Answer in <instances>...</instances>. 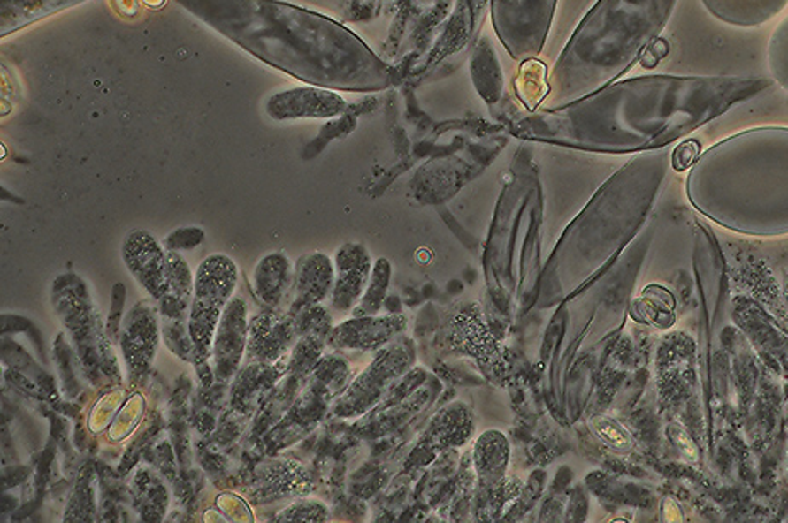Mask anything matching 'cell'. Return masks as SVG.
I'll list each match as a JSON object with an SVG mask.
<instances>
[{
    "mask_svg": "<svg viewBox=\"0 0 788 523\" xmlns=\"http://www.w3.org/2000/svg\"><path fill=\"white\" fill-rule=\"evenodd\" d=\"M591 428L596 433L597 438L615 452H631L635 447V440H633L631 433L624 428L620 421H616L609 416L593 418Z\"/></svg>",
    "mask_w": 788,
    "mask_h": 523,
    "instance_id": "cell-23",
    "label": "cell"
},
{
    "mask_svg": "<svg viewBox=\"0 0 788 523\" xmlns=\"http://www.w3.org/2000/svg\"><path fill=\"white\" fill-rule=\"evenodd\" d=\"M123 306H125V288L123 285L115 286V292H113V304H111V314H110V317H108V334H110V337L113 339V341H117L119 339V333H121V312H123Z\"/></svg>",
    "mask_w": 788,
    "mask_h": 523,
    "instance_id": "cell-28",
    "label": "cell"
},
{
    "mask_svg": "<svg viewBox=\"0 0 788 523\" xmlns=\"http://www.w3.org/2000/svg\"><path fill=\"white\" fill-rule=\"evenodd\" d=\"M403 355L405 353L400 346H393L382 352L352 385L347 398L338 405V413L343 416H352L372 405L381 396L389 381L400 374L402 367L406 363Z\"/></svg>",
    "mask_w": 788,
    "mask_h": 523,
    "instance_id": "cell-12",
    "label": "cell"
},
{
    "mask_svg": "<svg viewBox=\"0 0 788 523\" xmlns=\"http://www.w3.org/2000/svg\"><path fill=\"white\" fill-rule=\"evenodd\" d=\"M248 307L244 300L231 299L220 315L214 336L212 358L214 377L218 382H227L236 372L248 346Z\"/></svg>",
    "mask_w": 788,
    "mask_h": 523,
    "instance_id": "cell-8",
    "label": "cell"
},
{
    "mask_svg": "<svg viewBox=\"0 0 788 523\" xmlns=\"http://www.w3.org/2000/svg\"><path fill=\"white\" fill-rule=\"evenodd\" d=\"M403 328L405 317L402 315L354 317L334 330L332 343L340 348L374 350L394 337Z\"/></svg>",
    "mask_w": 788,
    "mask_h": 523,
    "instance_id": "cell-15",
    "label": "cell"
},
{
    "mask_svg": "<svg viewBox=\"0 0 788 523\" xmlns=\"http://www.w3.org/2000/svg\"><path fill=\"white\" fill-rule=\"evenodd\" d=\"M193 18L263 64L310 86L378 93L394 72L333 19L280 0H176Z\"/></svg>",
    "mask_w": 788,
    "mask_h": 523,
    "instance_id": "cell-2",
    "label": "cell"
},
{
    "mask_svg": "<svg viewBox=\"0 0 788 523\" xmlns=\"http://www.w3.org/2000/svg\"><path fill=\"white\" fill-rule=\"evenodd\" d=\"M558 0H492V23L512 58H538L547 43Z\"/></svg>",
    "mask_w": 788,
    "mask_h": 523,
    "instance_id": "cell-6",
    "label": "cell"
},
{
    "mask_svg": "<svg viewBox=\"0 0 788 523\" xmlns=\"http://www.w3.org/2000/svg\"><path fill=\"white\" fill-rule=\"evenodd\" d=\"M766 79L644 75L611 82L556 108H539L514 123L525 139L589 150L631 152L679 140L761 95Z\"/></svg>",
    "mask_w": 788,
    "mask_h": 523,
    "instance_id": "cell-1",
    "label": "cell"
},
{
    "mask_svg": "<svg viewBox=\"0 0 788 523\" xmlns=\"http://www.w3.org/2000/svg\"><path fill=\"white\" fill-rule=\"evenodd\" d=\"M255 292L264 306L279 309L294 286V275L290 271V262L284 254L272 253L264 256L255 268Z\"/></svg>",
    "mask_w": 788,
    "mask_h": 523,
    "instance_id": "cell-17",
    "label": "cell"
},
{
    "mask_svg": "<svg viewBox=\"0 0 788 523\" xmlns=\"http://www.w3.org/2000/svg\"><path fill=\"white\" fill-rule=\"evenodd\" d=\"M238 285V266L226 254H212L195 273L188 328L196 358L212 355L214 336L220 315Z\"/></svg>",
    "mask_w": 788,
    "mask_h": 523,
    "instance_id": "cell-5",
    "label": "cell"
},
{
    "mask_svg": "<svg viewBox=\"0 0 788 523\" xmlns=\"http://www.w3.org/2000/svg\"><path fill=\"white\" fill-rule=\"evenodd\" d=\"M297 333L295 315H282L279 312H263L249 322L248 360L256 363H270L282 357Z\"/></svg>",
    "mask_w": 788,
    "mask_h": 523,
    "instance_id": "cell-11",
    "label": "cell"
},
{
    "mask_svg": "<svg viewBox=\"0 0 788 523\" xmlns=\"http://www.w3.org/2000/svg\"><path fill=\"white\" fill-rule=\"evenodd\" d=\"M141 2H143L145 5H149V7H152V9H159V7H163L166 4V0H141Z\"/></svg>",
    "mask_w": 788,
    "mask_h": 523,
    "instance_id": "cell-31",
    "label": "cell"
},
{
    "mask_svg": "<svg viewBox=\"0 0 788 523\" xmlns=\"http://www.w3.org/2000/svg\"><path fill=\"white\" fill-rule=\"evenodd\" d=\"M700 155H701V147H700V142L694 140V139H690V140H685V142L679 143V145L674 148V152H672V155H670V164L674 167V171L683 172V171H686V169L694 166L696 161L700 159Z\"/></svg>",
    "mask_w": 788,
    "mask_h": 523,
    "instance_id": "cell-27",
    "label": "cell"
},
{
    "mask_svg": "<svg viewBox=\"0 0 788 523\" xmlns=\"http://www.w3.org/2000/svg\"><path fill=\"white\" fill-rule=\"evenodd\" d=\"M471 73L477 86L478 93L488 102L493 104L501 99V72L499 67V60L495 58L493 48L488 43V40H481L475 49Z\"/></svg>",
    "mask_w": 788,
    "mask_h": 523,
    "instance_id": "cell-19",
    "label": "cell"
},
{
    "mask_svg": "<svg viewBox=\"0 0 788 523\" xmlns=\"http://www.w3.org/2000/svg\"><path fill=\"white\" fill-rule=\"evenodd\" d=\"M670 435H672V440L676 442V445L681 449V452L690 455L692 459H696V449H694V445H692L690 436H688L683 429L672 427V428H670Z\"/></svg>",
    "mask_w": 788,
    "mask_h": 523,
    "instance_id": "cell-30",
    "label": "cell"
},
{
    "mask_svg": "<svg viewBox=\"0 0 788 523\" xmlns=\"http://www.w3.org/2000/svg\"><path fill=\"white\" fill-rule=\"evenodd\" d=\"M509 462V443L501 431L490 429L478 440L475 464L478 474L488 482L501 481Z\"/></svg>",
    "mask_w": 788,
    "mask_h": 523,
    "instance_id": "cell-18",
    "label": "cell"
},
{
    "mask_svg": "<svg viewBox=\"0 0 788 523\" xmlns=\"http://www.w3.org/2000/svg\"><path fill=\"white\" fill-rule=\"evenodd\" d=\"M121 254L134 278L150 293L152 299L161 300L169 293L166 249L149 232H130L123 240Z\"/></svg>",
    "mask_w": 788,
    "mask_h": 523,
    "instance_id": "cell-7",
    "label": "cell"
},
{
    "mask_svg": "<svg viewBox=\"0 0 788 523\" xmlns=\"http://www.w3.org/2000/svg\"><path fill=\"white\" fill-rule=\"evenodd\" d=\"M167 268H169V292L178 295L180 299L190 300L195 288V278L191 277L190 266L178 251H167Z\"/></svg>",
    "mask_w": 788,
    "mask_h": 523,
    "instance_id": "cell-24",
    "label": "cell"
},
{
    "mask_svg": "<svg viewBox=\"0 0 788 523\" xmlns=\"http://www.w3.org/2000/svg\"><path fill=\"white\" fill-rule=\"evenodd\" d=\"M676 2L597 0L551 71V108L594 93L640 62L668 24Z\"/></svg>",
    "mask_w": 788,
    "mask_h": 523,
    "instance_id": "cell-4",
    "label": "cell"
},
{
    "mask_svg": "<svg viewBox=\"0 0 788 523\" xmlns=\"http://www.w3.org/2000/svg\"><path fill=\"white\" fill-rule=\"evenodd\" d=\"M88 0H0V36L5 38L29 24Z\"/></svg>",
    "mask_w": 788,
    "mask_h": 523,
    "instance_id": "cell-16",
    "label": "cell"
},
{
    "mask_svg": "<svg viewBox=\"0 0 788 523\" xmlns=\"http://www.w3.org/2000/svg\"><path fill=\"white\" fill-rule=\"evenodd\" d=\"M668 42L662 40V38H657L650 47L645 49V53L642 55V58H640V64L644 65L645 69H654L659 64V60L668 57Z\"/></svg>",
    "mask_w": 788,
    "mask_h": 523,
    "instance_id": "cell-29",
    "label": "cell"
},
{
    "mask_svg": "<svg viewBox=\"0 0 788 523\" xmlns=\"http://www.w3.org/2000/svg\"><path fill=\"white\" fill-rule=\"evenodd\" d=\"M205 240V232L198 227H185L171 232L164 239V249L167 251H191L198 247Z\"/></svg>",
    "mask_w": 788,
    "mask_h": 523,
    "instance_id": "cell-26",
    "label": "cell"
},
{
    "mask_svg": "<svg viewBox=\"0 0 788 523\" xmlns=\"http://www.w3.org/2000/svg\"><path fill=\"white\" fill-rule=\"evenodd\" d=\"M119 345L132 377L145 375L157 346V324L152 310L141 306L130 312L119 333Z\"/></svg>",
    "mask_w": 788,
    "mask_h": 523,
    "instance_id": "cell-13",
    "label": "cell"
},
{
    "mask_svg": "<svg viewBox=\"0 0 788 523\" xmlns=\"http://www.w3.org/2000/svg\"><path fill=\"white\" fill-rule=\"evenodd\" d=\"M347 110V102L323 87H297L272 95L266 113L277 121L297 118H332Z\"/></svg>",
    "mask_w": 788,
    "mask_h": 523,
    "instance_id": "cell-9",
    "label": "cell"
},
{
    "mask_svg": "<svg viewBox=\"0 0 788 523\" xmlns=\"http://www.w3.org/2000/svg\"><path fill=\"white\" fill-rule=\"evenodd\" d=\"M369 253L360 244L343 246L334 258V286L332 304L336 310L356 309L372 275Z\"/></svg>",
    "mask_w": 788,
    "mask_h": 523,
    "instance_id": "cell-10",
    "label": "cell"
},
{
    "mask_svg": "<svg viewBox=\"0 0 788 523\" xmlns=\"http://www.w3.org/2000/svg\"><path fill=\"white\" fill-rule=\"evenodd\" d=\"M389 278H391V266L384 258H381L374 264L369 285L365 288V292H363L360 302L356 306V309L352 310L354 317L376 315L381 310L384 299H386V293H387Z\"/></svg>",
    "mask_w": 788,
    "mask_h": 523,
    "instance_id": "cell-22",
    "label": "cell"
},
{
    "mask_svg": "<svg viewBox=\"0 0 788 523\" xmlns=\"http://www.w3.org/2000/svg\"><path fill=\"white\" fill-rule=\"evenodd\" d=\"M694 207L744 234L788 232V128H754L700 155L688 179Z\"/></svg>",
    "mask_w": 788,
    "mask_h": 523,
    "instance_id": "cell-3",
    "label": "cell"
},
{
    "mask_svg": "<svg viewBox=\"0 0 788 523\" xmlns=\"http://www.w3.org/2000/svg\"><path fill=\"white\" fill-rule=\"evenodd\" d=\"M516 93L523 101L525 108L532 113L539 110V104L548 97L551 93L549 86L548 69L543 62L538 58L524 60L521 65L519 75L516 77Z\"/></svg>",
    "mask_w": 788,
    "mask_h": 523,
    "instance_id": "cell-20",
    "label": "cell"
},
{
    "mask_svg": "<svg viewBox=\"0 0 788 523\" xmlns=\"http://www.w3.org/2000/svg\"><path fill=\"white\" fill-rule=\"evenodd\" d=\"M674 307L676 302L669 290L659 285H650L637 304V317L644 322L666 330L674 322Z\"/></svg>",
    "mask_w": 788,
    "mask_h": 523,
    "instance_id": "cell-21",
    "label": "cell"
},
{
    "mask_svg": "<svg viewBox=\"0 0 788 523\" xmlns=\"http://www.w3.org/2000/svg\"><path fill=\"white\" fill-rule=\"evenodd\" d=\"M328 517V510L317 501H301L284 510L277 522H323Z\"/></svg>",
    "mask_w": 788,
    "mask_h": 523,
    "instance_id": "cell-25",
    "label": "cell"
},
{
    "mask_svg": "<svg viewBox=\"0 0 788 523\" xmlns=\"http://www.w3.org/2000/svg\"><path fill=\"white\" fill-rule=\"evenodd\" d=\"M334 286L333 262L321 253L302 256L295 264L294 275V300L290 314H297L306 307H314L332 295Z\"/></svg>",
    "mask_w": 788,
    "mask_h": 523,
    "instance_id": "cell-14",
    "label": "cell"
}]
</instances>
